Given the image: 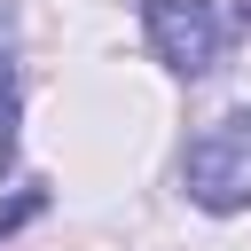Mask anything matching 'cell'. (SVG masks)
Wrapping results in <instances>:
<instances>
[{"label":"cell","mask_w":251,"mask_h":251,"mask_svg":"<svg viewBox=\"0 0 251 251\" xmlns=\"http://www.w3.org/2000/svg\"><path fill=\"white\" fill-rule=\"evenodd\" d=\"M180 188H188V204H204V212H243V204H251V110H220V118L188 141Z\"/></svg>","instance_id":"6da1fadb"},{"label":"cell","mask_w":251,"mask_h":251,"mask_svg":"<svg viewBox=\"0 0 251 251\" xmlns=\"http://www.w3.org/2000/svg\"><path fill=\"white\" fill-rule=\"evenodd\" d=\"M141 24H149V47L173 78H204L227 47V24L212 0H141Z\"/></svg>","instance_id":"7a4b0ae2"},{"label":"cell","mask_w":251,"mask_h":251,"mask_svg":"<svg viewBox=\"0 0 251 251\" xmlns=\"http://www.w3.org/2000/svg\"><path fill=\"white\" fill-rule=\"evenodd\" d=\"M8 126H16V71L0 63V157H8Z\"/></svg>","instance_id":"3957f363"},{"label":"cell","mask_w":251,"mask_h":251,"mask_svg":"<svg viewBox=\"0 0 251 251\" xmlns=\"http://www.w3.org/2000/svg\"><path fill=\"white\" fill-rule=\"evenodd\" d=\"M243 24H251V0H243Z\"/></svg>","instance_id":"277c9868"}]
</instances>
